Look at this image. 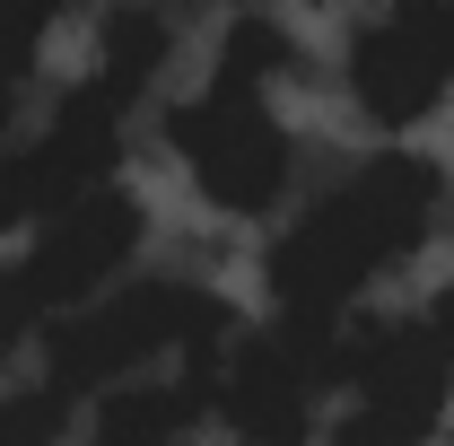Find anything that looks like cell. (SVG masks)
Returning a JSON list of instances; mask_svg holds the SVG:
<instances>
[{"label": "cell", "mask_w": 454, "mask_h": 446, "mask_svg": "<svg viewBox=\"0 0 454 446\" xmlns=\"http://www.w3.org/2000/svg\"><path fill=\"white\" fill-rule=\"evenodd\" d=\"M419 324H428V333H437V341L454 350V280H437V289H428V307H419Z\"/></svg>", "instance_id": "obj_13"}, {"label": "cell", "mask_w": 454, "mask_h": 446, "mask_svg": "<svg viewBox=\"0 0 454 446\" xmlns=\"http://www.w3.org/2000/svg\"><path fill=\"white\" fill-rule=\"evenodd\" d=\"M140 236H149L140 193H131V184H97V193H79L70 211H53L44 227H27V254L9 263V280L35 298L44 324H61V315H79L88 298L122 289Z\"/></svg>", "instance_id": "obj_5"}, {"label": "cell", "mask_w": 454, "mask_h": 446, "mask_svg": "<svg viewBox=\"0 0 454 446\" xmlns=\"http://www.w3.org/2000/svg\"><path fill=\"white\" fill-rule=\"evenodd\" d=\"M79 420H88V411H79L61 386H44V377H35L27 394H9V402H0V446H70V429H79Z\"/></svg>", "instance_id": "obj_10"}, {"label": "cell", "mask_w": 454, "mask_h": 446, "mask_svg": "<svg viewBox=\"0 0 454 446\" xmlns=\"http://www.w3.org/2000/svg\"><path fill=\"white\" fill-rule=\"evenodd\" d=\"M167 61H175V18L158 9V0H122V9H106L97 61H88V79H79L70 97H79L88 114H106V123H122V114L158 88Z\"/></svg>", "instance_id": "obj_8"}, {"label": "cell", "mask_w": 454, "mask_h": 446, "mask_svg": "<svg viewBox=\"0 0 454 446\" xmlns=\"http://www.w3.org/2000/svg\"><path fill=\"white\" fill-rule=\"evenodd\" d=\"M349 97L385 131L428 123L454 97V0H385L349 36Z\"/></svg>", "instance_id": "obj_6"}, {"label": "cell", "mask_w": 454, "mask_h": 446, "mask_svg": "<svg viewBox=\"0 0 454 446\" xmlns=\"http://www.w3.org/2000/svg\"><path fill=\"white\" fill-rule=\"evenodd\" d=\"M340 324H254L227 341L219 359V420L236 446H315L324 438V402L340 394Z\"/></svg>", "instance_id": "obj_4"}, {"label": "cell", "mask_w": 454, "mask_h": 446, "mask_svg": "<svg viewBox=\"0 0 454 446\" xmlns=\"http://www.w3.org/2000/svg\"><path fill=\"white\" fill-rule=\"evenodd\" d=\"M114 175H122V131L79 123V114L53 106L44 131H27V140L0 149V236L9 227H44L53 211H70L79 193H97Z\"/></svg>", "instance_id": "obj_7"}, {"label": "cell", "mask_w": 454, "mask_h": 446, "mask_svg": "<svg viewBox=\"0 0 454 446\" xmlns=\"http://www.w3.org/2000/svg\"><path fill=\"white\" fill-rule=\"evenodd\" d=\"M158 9H175V0H158Z\"/></svg>", "instance_id": "obj_15"}, {"label": "cell", "mask_w": 454, "mask_h": 446, "mask_svg": "<svg viewBox=\"0 0 454 446\" xmlns=\"http://www.w3.org/2000/svg\"><path fill=\"white\" fill-rule=\"evenodd\" d=\"M288 61H297V44H288V27H271V18H236L219 44V70L210 79H227V88H262L271 97V79H280Z\"/></svg>", "instance_id": "obj_9"}, {"label": "cell", "mask_w": 454, "mask_h": 446, "mask_svg": "<svg viewBox=\"0 0 454 446\" xmlns=\"http://www.w3.org/2000/svg\"><path fill=\"white\" fill-rule=\"evenodd\" d=\"M9 123H18V88L0 79V149H9Z\"/></svg>", "instance_id": "obj_14"}, {"label": "cell", "mask_w": 454, "mask_h": 446, "mask_svg": "<svg viewBox=\"0 0 454 446\" xmlns=\"http://www.w3.org/2000/svg\"><path fill=\"white\" fill-rule=\"evenodd\" d=\"M167 149L184 158L192 193L227 219H271L297 193V140H288V123L271 114L262 88L210 79L201 97H184L167 114Z\"/></svg>", "instance_id": "obj_3"}, {"label": "cell", "mask_w": 454, "mask_h": 446, "mask_svg": "<svg viewBox=\"0 0 454 446\" xmlns=\"http://www.w3.org/2000/svg\"><path fill=\"white\" fill-rule=\"evenodd\" d=\"M446 167L437 158H419V149H376V158H358V167L324 184L297 219L271 236V315L288 324H349V307H358V289L367 280H385L394 263H411L437 219H446Z\"/></svg>", "instance_id": "obj_1"}, {"label": "cell", "mask_w": 454, "mask_h": 446, "mask_svg": "<svg viewBox=\"0 0 454 446\" xmlns=\"http://www.w3.org/2000/svg\"><path fill=\"white\" fill-rule=\"evenodd\" d=\"M27 341H44V315H35V298H27L18 280L0 272V368H9Z\"/></svg>", "instance_id": "obj_12"}, {"label": "cell", "mask_w": 454, "mask_h": 446, "mask_svg": "<svg viewBox=\"0 0 454 446\" xmlns=\"http://www.w3.org/2000/svg\"><path fill=\"white\" fill-rule=\"evenodd\" d=\"M70 9H79V0H0V79H9V88L35 70L44 36H53Z\"/></svg>", "instance_id": "obj_11"}, {"label": "cell", "mask_w": 454, "mask_h": 446, "mask_svg": "<svg viewBox=\"0 0 454 446\" xmlns=\"http://www.w3.org/2000/svg\"><path fill=\"white\" fill-rule=\"evenodd\" d=\"M219 341H236V307L219 289H201V280H122L106 298H88L79 315L44 324L35 350H44V386H61L88 411L97 394L131 386L149 368H175L192 350H219Z\"/></svg>", "instance_id": "obj_2"}]
</instances>
